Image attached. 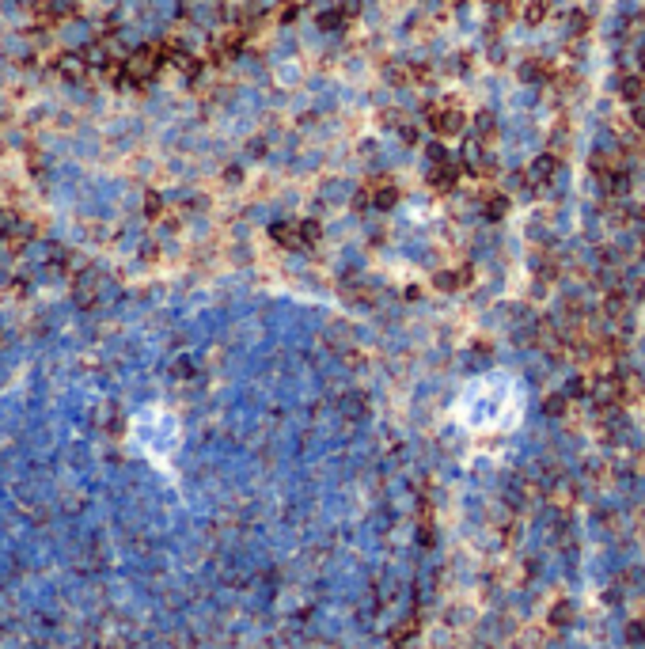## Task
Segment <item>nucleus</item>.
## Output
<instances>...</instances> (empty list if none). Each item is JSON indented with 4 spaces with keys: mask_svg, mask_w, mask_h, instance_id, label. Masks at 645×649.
<instances>
[{
    "mask_svg": "<svg viewBox=\"0 0 645 649\" xmlns=\"http://www.w3.org/2000/svg\"><path fill=\"white\" fill-rule=\"evenodd\" d=\"M524 414V387L513 372H486L467 380L452 418L467 433H509Z\"/></svg>",
    "mask_w": 645,
    "mask_h": 649,
    "instance_id": "f257e3e1",
    "label": "nucleus"
},
{
    "mask_svg": "<svg viewBox=\"0 0 645 649\" xmlns=\"http://www.w3.org/2000/svg\"><path fill=\"white\" fill-rule=\"evenodd\" d=\"M133 437L145 444V452L156 456V460H164L179 448V418L160 406H148L137 421H133Z\"/></svg>",
    "mask_w": 645,
    "mask_h": 649,
    "instance_id": "f03ea898",
    "label": "nucleus"
}]
</instances>
